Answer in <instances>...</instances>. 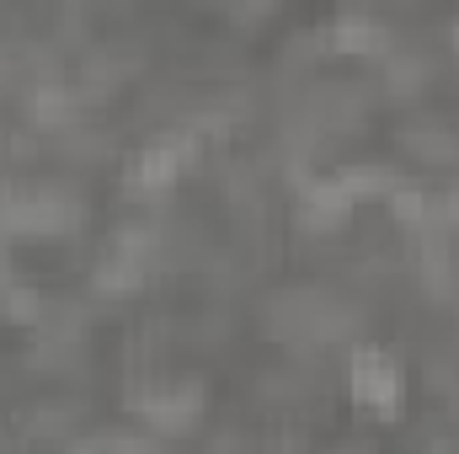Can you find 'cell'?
<instances>
[{
  "label": "cell",
  "instance_id": "obj_1",
  "mask_svg": "<svg viewBox=\"0 0 459 454\" xmlns=\"http://www.w3.org/2000/svg\"><path fill=\"white\" fill-rule=\"evenodd\" d=\"M352 390H358V401H368L374 412H395V406H401V369H395L385 353L363 347V353L352 358Z\"/></svg>",
  "mask_w": 459,
  "mask_h": 454
}]
</instances>
